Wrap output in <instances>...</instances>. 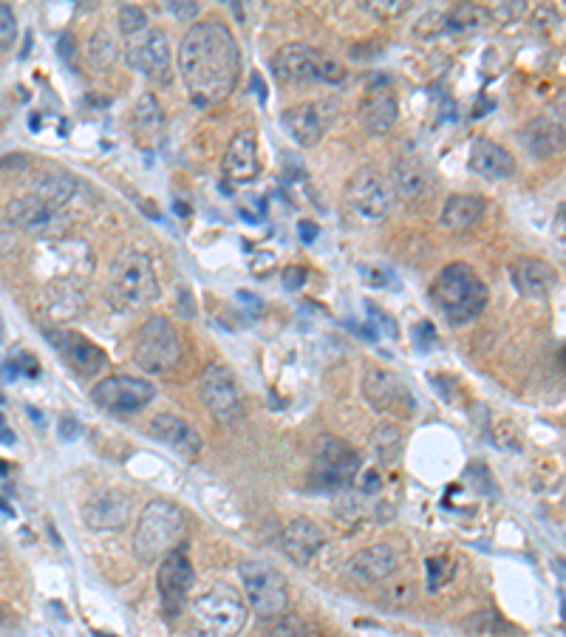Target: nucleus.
Segmentation results:
<instances>
[{"instance_id":"1","label":"nucleus","mask_w":566,"mask_h":637,"mask_svg":"<svg viewBox=\"0 0 566 637\" xmlns=\"http://www.w3.org/2000/svg\"><path fill=\"white\" fill-rule=\"evenodd\" d=\"M241 71L238 40L221 20L193 23L179 46V74L196 108H213L233 94Z\"/></svg>"},{"instance_id":"2","label":"nucleus","mask_w":566,"mask_h":637,"mask_svg":"<svg viewBox=\"0 0 566 637\" xmlns=\"http://www.w3.org/2000/svg\"><path fill=\"white\" fill-rule=\"evenodd\" d=\"M431 301L445 315L450 326H465L487 309L490 289L470 264L453 261L431 284Z\"/></svg>"},{"instance_id":"3","label":"nucleus","mask_w":566,"mask_h":637,"mask_svg":"<svg viewBox=\"0 0 566 637\" xmlns=\"http://www.w3.org/2000/svg\"><path fill=\"white\" fill-rule=\"evenodd\" d=\"M250 606L227 584H216L190 609V637H238L247 626Z\"/></svg>"},{"instance_id":"4","label":"nucleus","mask_w":566,"mask_h":637,"mask_svg":"<svg viewBox=\"0 0 566 637\" xmlns=\"http://www.w3.org/2000/svg\"><path fill=\"white\" fill-rule=\"evenodd\" d=\"M184 530L187 521L184 513L173 502H150L142 516L136 521L134 530V553L142 564H153L162 561L165 555H170L176 547H182Z\"/></svg>"},{"instance_id":"5","label":"nucleus","mask_w":566,"mask_h":637,"mask_svg":"<svg viewBox=\"0 0 566 637\" xmlns=\"http://www.w3.org/2000/svg\"><path fill=\"white\" fill-rule=\"evenodd\" d=\"M111 295L119 306L128 309H142L148 303L159 301L162 289H159V278L150 261L148 252L122 250L111 264Z\"/></svg>"},{"instance_id":"6","label":"nucleus","mask_w":566,"mask_h":637,"mask_svg":"<svg viewBox=\"0 0 566 637\" xmlns=\"http://www.w3.org/2000/svg\"><path fill=\"white\" fill-rule=\"evenodd\" d=\"M272 71L281 77L283 83L312 85V83H343L346 80V66L334 60L323 51L303 46V43H289L272 54Z\"/></svg>"},{"instance_id":"7","label":"nucleus","mask_w":566,"mask_h":637,"mask_svg":"<svg viewBox=\"0 0 566 637\" xmlns=\"http://www.w3.org/2000/svg\"><path fill=\"white\" fill-rule=\"evenodd\" d=\"M182 357V343L176 326L162 315H153L142 323L136 335L134 360L145 374H167Z\"/></svg>"},{"instance_id":"8","label":"nucleus","mask_w":566,"mask_h":637,"mask_svg":"<svg viewBox=\"0 0 566 637\" xmlns=\"http://www.w3.org/2000/svg\"><path fill=\"white\" fill-rule=\"evenodd\" d=\"M247 606L258 618H278L289 604V587L286 578L267 561H244L238 567Z\"/></svg>"},{"instance_id":"9","label":"nucleus","mask_w":566,"mask_h":637,"mask_svg":"<svg viewBox=\"0 0 566 637\" xmlns=\"http://www.w3.org/2000/svg\"><path fill=\"white\" fill-rule=\"evenodd\" d=\"M360 453L349 442L323 434L312 456V485L317 490H346L360 473Z\"/></svg>"},{"instance_id":"10","label":"nucleus","mask_w":566,"mask_h":637,"mask_svg":"<svg viewBox=\"0 0 566 637\" xmlns=\"http://www.w3.org/2000/svg\"><path fill=\"white\" fill-rule=\"evenodd\" d=\"M346 207L357 221L377 224L394 207V190L380 170L360 168L346 185Z\"/></svg>"},{"instance_id":"11","label":"nucleus","mask_w":566,"mask_h":637,"mask_svg":"<svg viewBox=\"0 0 566 637\" xmlns=\"http://www.w3.org/2000/svg\"><path fill=\"white\" fill-rule=\"evenodd\" d=\"M125 63L139 74H145L153 83H170V77H173L170 37L153 26L131 34L125 43Z\"/></svg>"},{"instance_id":"12","label":"nucleus","mask_w":566,"mask_h":637,"mask_svg":"<svg viewBox=\"0 0 566 637\" xmlns=\"http://www.w3.org/2000/svg\"><path fill=\"white\" fill-rule=\"evenodd\" d=\"M156 397V388L142 377H131V374H111L102 377L97 386L91 388V400L105 414L114 417H125V414H136Z\"/></svg>"},{"instance_id":"13","label":"nucleus","mask_w":566,"mask_h":637,"mask_svg":"<svg viewBox=\"0 0 566 637\" xmlns=\"http://www.w3.org/2000/svg\"><path fill=\"white\" fill-rule=\"evenodd\" d=\"M201 400L207 405V411L213 414L218 422H235L244 414V403H241V386L238 377L230 366L224 363H210L201 371Z\"/></svg>"},{"instance_id":"14","label":"nucleus","mask_w":566,"mask_h":637,"mask_svg":"<svg viewBox=\"0 0 566 637\" xmlns=\"http://www.w3.org/2000/svg\"><path fill=\"white\" fill-rule=\"evenodd\" d=\"M193 581H196V572H193V564H190L182 544V547H176L173 553L162 558L159 575H156L159 598H162V609H165L167 618H179L182 615Z\"/></svg>"},{"instance_id":"15","label":"nucleus","mask_w":566,"mask_h":637,"mask_svg":"<svg viewBox=\"0 0 566 637\" xmlns=\"http://www.w3.org/2000/svg\"><path fill=\"white\" fill-rule=\"evenodd\" d=\"M363 397L371 408L385 411V414L414 417V411H417V400H414L411 388L394 371L368 369L363 377Z\"/></svg>"},{"instance_id":"16","label":"nucleus","mask_w":566,"mask_h":637,"mask_svg":"<svg viewBox=\"0 0 566 637\" xmlns=\"http://www.w3.org/2000/svg\"><path fill=\"white\" fill-rule=\"evenodd\" d=\"M9 224L23 230V233L37 235V238H57L68 230V216L60 207H49L34 196H20L12 199L6 207Z\"/></svg>"},{"instance_id":"17","label":"nucleus","mask_w":566,"mask_h":637,"mask_svg":"<svg viewBox=\"0 0 566 637\" xmlns=\"http://www.w3.org/2000/svg\"><path fill=\"white\" fill-rule=\"evenodd\" d=\"M46 337L51 340V346L60 352V357L66 360L71 371L83 374V377H91L108 363V357L102 352L100 346H94L88 337L77 335V332H68V329H57V332H46Z\"/></svg>"},{"instance_id":"18","label":"nucleus","mask_w":566,"mask_h":637,"mask_svg":"<svg viewBox=\"0 0 566 637\" xmlns=\"http://www.w3.org/2000/svg\"><path fill=\"white\" fill-rule=\"evenodd\" d=\"M150 436L173 453H179L187 462L199 459L201 448H204L199 431L176 414H156L150 422Z\"/></svg>"},{"instance_id":"19","label":"nucleus","mask_w":566,"mask_h":637,"mask_svg":"<svg viewBox=\"0 0 566 637\" xmlns=\"http://www.w3.org/2000/svg\"><path fill=\"white\" fill-rule=\"evenodd\" d=\"M400 117V100L388 80L374 83L360 102V122L366 125L368 134H388Z\"/></svg>"},{"instance_id":"20","label":"nucleus","mask_w":566,"mask_h":637,"mask_svg":"<svg viewBox=\"0 0 566 637\" xmlns=\"http://www.w3.org/2000/svg\"><path fill=\"white\" fill-rule=\"evenodd\" d=\"M221 170H224V179L233 182V185H247V182L258 179L261 162H258V142H255L252 131H238L230 139V148L224 153Z\"/></svg>"},{"instance_id":"21","label":"nucleus","mask_w":566,"mask_h":637,"mask_svg":"<svg viewBox=\"0 0 566 637\" xmlns=\"http://www.w3.org/2000/svg\"><path fill=\"white\" fill-rule=\"evenodd\" d=\"M470 170L482 179L499 182V179H510L516 173V159L507 148H501L499 142H493L487 136H476L470 145Z\"/></svg>"},{"instance_id":"22","label":"nucleus","mask_w":566,"mask_h":637,"mask_svg":"<svg viewBox=\"0 0 566 637\" xmlns=\"http://www.w3.org/2000/svg\"><path fill=\"white\" fill-rule=\"evenodd\" d=\"M131 516V502L122 490H102L83 507V519L91 530H119Z\"/></svg>"},{"instance_id":"23","label":"nucleus","mask_w":566,"mask_h":637,"mask_svg":"<svg viewBox=\"0 0 566 637\" xmlns=\"http://www.w3.org/2000/svg\"><path fill=\"white\" fill-rule=\"evenodd\" d=\"M281 544H283V553L289 555L298 567H306V564H312V561H315V555L323 550V544H326V533L317 527L315 521L298 519V521H292V524L283 530Z\"/></svg>"},{"instance_id":"24","label":"nucleus","mask_w":566,"mask_h":637,"mask_svg":"<svg viewBox=\"0 0 566 637\" xmlns=\"http://www.w3.org/2000/svg\"><path fill=\"white\" fill-rule=\"evenodd\" d=\"M513 284L524 298L547 301L552 289L558 286V272L541 258H521L513 264Z\"/></svg>"},{"instance_id":"25","label":"nucleus","mask_w":566,"mask_h":637,"mask_svg":"<svg viewBox=\"0 0 566 637\" xmlns=\"http://www.w3.org/2000/svg\"><path fill=\"white\" fill-rule=\"evenodd\" d=\"M281 125L286 128V134L303 148L317 145L323 139V131H326V119H323L315 102H298V105L286 108L281 114Z\"/></svg>"},{"instance_id":"26","label":"nucleus","mask_w":566,"mask_h":637,"mask_svg":"<svg viewBox=\"0 0 566 637\" xmlns=\"http://www.w3.org/2000/svg\"><path fill=\"white\" fill-rule=\"evenodd\" d=\"M391 179H394V187H391V190L400 196L402 202L408 204L425 199L428 190H431V176H428L422 159H417V156H400V159H394Z\"/></svg>"},{"instance_id":"27","label":"nucleus","mask_w":566,"mask_h":637,"mask_svg":"<svg viewBox=\"0 0 566 637\" xmlns=\"http://www.w3.org/2000/svg\"><path fill=\"white\" fill-rule=\"evenodd\" d=\"M32 193L34 199H40L43 204H49V207H66L71 199H74V193H77V179L68 173V170H60V168H43L37 170L32 176Z\"/></svg>"},{"instance_id":"28","label":"nucleus","mask_w":566,"mask_h":637,"mask_svg":"<svg viewBox=\"0 0 566 637\" xmlns=\"http://www.w3.org/2000/svg\"><path fill=\"white\" fill-rule=\"evenodd\" d=\"M400 558L394 553V547L388 544H371V547H363L360 553L351 558V572L366 581V584H377V581H385L391 572L397 570Z\"/></svg>"},{"instance_id":"29","label":"nucleus","mask_w":566,"mask_h":637,"mask_svg":"<svg viewBox=\"0 0 566 637\" xmlns=\"http://www.w3.org/2000/svg\"><path fill=\"white\" fill-rule=\"evenodd\" d=\"M521 142L538 159H550L564 148V122L552 117L535 119L521 131Z\"/></svg>"},{"instance_id":"30","label":"nucleus","mask_w":566,"mask_h":637,"mask_svg":"<svg viewBox=\"0 0 566 637\" xmlns=\"http://www.w3.org/2000/svg\"><path fill=\"white\" fill-rule=\"evenodd\" d=\"M484 210H487V202L479 199V196H470V193H453V196H448L445 207H442L439 224H442L445 230L462 233V230H470V227L484 216Z\"/></svg>"},{"instance_id":"31","label":"nucleus","mask_w":566,"mask_h":637,"mask_svg":"<svg viewBox=\"0 0 566 637\" xmlns=\"http://www.w3.org/2000/svg\"><path fill=\"white\" fill-rule=\"evenodd\" d=\"M490 20H493V12L487 6H476V3H459V6H453L448 15L442 17L445 29L459 34L479 32Z\"/></svg>"},{"instance_id":"32","label":"nucleus","mask_w":566,"mask_h":637,"mask_svg":"<svg viewBox=\"0 0 566 637\" xmlns=\"http://www.w3.org/2000/svg\"><path fill=\"white\" fill-rule=\"evenodd\" d=\"M165 128V114L153 94H142L134 108V131L139 139H153Z\"/></svg>"},{"instance_id":"33","label":"nucleus","mask_w":566,"mask_h":637,"mask_svg":"<svg viewBox=\"0 0 566 637\" xmlns=\"http://www.w3.org/2000/svg\"><path fill=\"white\" fill-rule=\"evenodd\" d=\"M371 451L374 456L383 462V465H391L397 462L402 453V431L397 428V422H380L371 434Z\"/></svg>"},{"instance_id":"34","label":"nucleus","mask_w":566,"mask_h":637,"mask_svg":"<svg viewBox=\"0 0 566 637\" xmlns=\"http://www.w3.org/2000/svg\"><path fill=\"white\" fill-rule=\"evenodd\" d=\"M117 60V43L108 29H97L88 40V63L97 68V71H105L111 68V63Z\"/></svg>"},{"instance_id":"35","label":"nucleus","mask_w":566,"mask_h":637,"mask_svg":"<svg viewBox=\"0 0 566 637\" xmlns=\"http://www.w3.org/2000/svg\"><path fill=\"white\" fill-rule=\"evenodd\" d=\"M148 26V15H145L139 6H122V9H119V29H122L125 37L142 32V29H148Z\"/></svg>"},{"instance_id":"36","label":"nucleus","mask_w":566,"mask_h":637,"mask_svg":"<svg viewBox=\"0 0 566 637\" xmlns=\"http://www.w3.org/2000/svg\"><path fill=\"white\" fill-rule=\"evenodd\" d=\"M363 9L366 12H371V15H377V17H400L405 15L408 9H411V3L408 0H374V3H363Z\"/></svg>"},{"instance_id":"37","label":"nucleus","mask_w":566,"mask_h":637,"mask_svg":"<svg viewBox=\"0 0 566 637\" xmlns=\"http://www.w3.org/2000/svg\"><path fill=\"white\" fill-rule=\"evenodd\" d=\"M15 37H17L15 12H12V6L0 3V51L9 49V46L15 43Z\"/></svg>"},{"instance_id":"38","label":"nucleus","mask_w":566,"mask_h":637,"mask_svg":"<svg viewBox=\"0 0 566 637\" xmlns=\"http://www.w3.org/2000/svg\"><path fill=\"white\" fill-rule=\"evenodd\" d=\"M439 578H442V584L450 578L448 558H431V561H428V587L431 589L439 587Z\"/></svg>"},{"instance_id":"39","label":"nucleus","mask_w":566,"mask_h":637,"mask_svg":"<svg viewBox=\"0 0 566 637\" xmlns=\"http://www.w3.org/2000/svg\"><path fill=\"white\" fill-rule=\"evenodd\" d=\"M306 275H309V272L303 267H289L283 272V286H286L289 292H298L300 286L306 284Z\"/></svg>"},{"instance_id":"40","label":"nucleus","mask_w":566,"mask_h":637,"mask_svg":"<svg viewBox=\"0 0 566 637\" xmlns=\"http://www.w3.org/2000/svg\"><path fill=\"white\" fill-rule=\"evenodd\" d=\"M167 12L176 15L179 20H193L199 15V6L196 3H167Z\"/></svg>"},{"instance_id":"41","label":"nucleus","mask_w":566,"mask_h":637,"mask_svg":"<svg viewBox=\"0 0 566 637\" xmlns=\"http://www.w3.org/2000/svg\"><path fill=\"white\" fill-rule=\"evenodd\" d=\"M363 479H366V482L360 485V490H363V493H368V496H371V493H377V490L383 487V482H380V473H377V470H366V476H363Z\"/></svg>"},{"instance_id":"42","label":"nucleus","mask_w":566,"mask_h":637,"mask_svg":"<svg viewBox=\"0 0 566 637\" xmlns=\"http://www.w3.org/2000/svg\"><path fill=\"white\" fill-rule=\"evenodd\" d=\"M26 162H29V156H23V153H15V156H0V170L3 168H26Z\"/></svg>"},{"instance_id":"43","label":"nucleus","mask_w":566,"mask_h":637,"mask_svg":"<svg viewBox=\"0 0 566 637\" xmlns=\"http://www.w3.org/2000/svg\"><path fill=\"white\" fill-rule=\"evenodd\" d=\"M317 238V224L315 221H300V241L312 244Z\"/></svg>"},{"instance_id":"44","label":"nucleus","mask_w":566,"mask_h":637,"mask_svg":"<svg viewBox=\"0 0 566 637\" xmlns=\"http://www.w3.org/2000/svg\"><path fill=\"white\" fill-rule=\"evenodd\" d=\"M252 88H255V97H258V100H267V85H264V80H258V74L252 77Z\"/></svg>"},{"instance_id":"45","label":"nucleus","mask_w":566,"mask_h":637,"mask_svg":"<svg viewBox=\"0 0 566 637\" xmlns=\"http://www.w3.org/2000/svg\"><path fill=\"white\" fill-rule=\"evenodd\" d=\"M77 434H80V425L74 420H63V436H66V439H74Z\"/></svg>"},{"instance_id":"46","label":"nucleus","mask_w":566,"mask_h":637,"mask_svg":"<svg viewBox=\"0 0 566 637\" xmlns=\"http://www.w3.org/2000/svg\"><path fill=\"white\" fill-rule=\"evenodd\" d=\"M0 442H6V445H12L15 442V434L6 428V422H3V417H0Z\"/></svg>"},{"instance_id":"47","label":"nucleus","mask_w":566,"mask_h":637,"mask_svg":"<svg viewBox=\"0 0 566 637\" xmlns=\"http://www.w3.org/2000/svg\"><path fill=\"white\" fill-rule=\"evenodd\" d=\"M60 51H63V57H68V54H71V37H68V34L63 37V49Z\"/></svg>"},{"instance_id":"48","label":"nucleus","mask_w":566,"mask_h":637,"mask_svg":"<svg viewBox=\"0 0 566 637\" xmlns=\"http://www.w3.org/2000/svg\"><path fill=\"white\" fill-rule=\"evenodd\" d=\"M0 337H3V320H0Z\"/></svg>"},{"instance_id":"49","label":"nucleus","mask_w":566,"mask_h":637,"mask_svg":"<svg viewBox=\"0 0 566 637\" xmlns=\"http://www.w3.org/2000/svg\"><path fill=\"white\" fill-rule=\"evenodd\" d=\"M0 621H3V615H0Z\"/></svg>"}]
</instances>
